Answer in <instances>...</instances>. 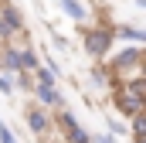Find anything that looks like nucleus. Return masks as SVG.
I'll list each match as a JSON object with an SVG mask.
<instances>
[{
  "instance_id": "6",
  "label": "nucleus",
  "mask_w": 146,
  "mask_h": 143,
  "mask_svg": "<svg viewBox=\"0 0 146 143\" xmlns=\"http://www.w3.org/2000/svg\"><path fill=\"white\" fill-rule=\"evenodd\" d=\"M139 61H143V48L136 44V48H126V51H122V55L112 61V68H115V72H122V68H133V65H139Z\"/></svg>"
},
{
  "instance_id": "11",
  "label": "nucleus",
  "mask_w": 146,
  "mask_h": 143,
  "mask_svg": "<svg viewBox=\"0 0 146 143\" xmlns=\"http://www.w3.org/2000/svg\"><path fill=\"white\" fill-rule=\"evenodd\" d=\"M34 75H37V82H41V85H58V78H61L58 72H54V68H48V65H37Z\"/></svg>"
},
{
  "instance_id": "4",
  "label": "nucleus",
  "mask_w": 146,
  "mask_h": 143,
  "mask_svg": "<svg viewBox=\"0 0 146 143\" xmlns=\"http://www.w3.org/2000/svg\"><path fill=\"white\" fill-rule=\"evenodd\" d=\"M21 31V14L14 7H0V37H10Z\"/></svg>"
},
{
  "instance_id": "1",
  "label": "nucleus",
  "mask_w": 146,
  "mask_h": 143,
  "mask_svg": "<svg viewBox=\"0 0 146 143\" xmlns=\"http://www.w3.org/2000/svg\"><path fill=\"white\" fill-rule=\"evenodd\" d=\"M112 37H115V31H109V27H92V31L85 34L88 55H92V58H102V55L112 48Z\"/></svg>"
},
{
  "instance_id": "2",
  "label": "nucleus",
  "mask_w": 146,
  "mask_h": 143,
  "mask_svg": "<svg viewBox=\"0 0 146 143\" xmlns=\"http://www.w3.org/2000/svg\"><path fill=\"white\" fill-rule=\"evenodd\" d=\"M58 126L65 130V140H68V143H88V136H92V133H85V130L78 126V119H75L68 109L58 112Z\"/></svg>"
},
{
  "instance_id": "8",
  "label": "nucleus",
  "mask_w": 146,
  "mask_h": 143,
  "mask_svg": "<svg viewBox=\"0 0 146 143\" xmlns=\"http://www.w3.org/2000/svg\"><path fill=\"white\" fill-rule=\"evenodd\" d=\"M17 58H21V72H34L41 61H37L34 48H17Z\"/></svg>"
},
{
  "instance_id": "14",
  "label": "nucleus",
  "mask_w": 146,
  "mask_h": 143,
  "mask_svg": "<svg viewBox=\"0 0 146 143\" xmlns=\"http://www.w3.org/2000/svg\"><path fill=\"white\" fill-rule=\"evenodd\" d=\"M0 143H17V136H14V133L3 126V123H0Z\"/></svg>"
},
{
  "instance_id": "7",
  "label": "nucleus",
  "mask_w": 146,
  "mask_h": 143,
  "mask_svg": "<svg viewBox=\"0 0 146 143\" xmlns=\"http://www.w3.org/2000/svg\"><path fill=\"white\" fill-rule=\"evenodd\" d=\"M27 126H31V133H34V136H41V133H48V126H51V123H48V116H44L41 109H27Z\"/></svg>"
},
{
  "instance_id": "10",
  "label": "nucleus",
  "mask_w": 146,
  "mask_h": 143,
  "mask_svg": "<svg viewBox=\"0 0 146 143\" xmlns=\"http://www.w3.org/2000/svg\"><path fill=\"white\" fill-rule=\"evenodd\" d=\"M61 10H65L72 21H85V17H88V14H85V7H82L78 0H61Z\"/></svg>"
},
{
  "instance_id": "13",
  "label": "nucleus",
  "mask_w": 146,
  "mask_h": 143,
  "mask_svg": "<svg viewBox=\"0 0 146 143\" xmlns=\"http://www.w3.org/2000/svg\"><path fill=\"white\" fill-rule=\"evenodd\" d=\"M14 89H17V85H14V78H7V75H0V92H3V96H10Z\"/></svg>"
},
{
  "instance_id": "5",
  "label": "nucleus",
  "mask_w": 146,
  "mask_h": 143,
  "mask_svg": "<svg viewBox=\"0 0 146 143\" xmlns=\"http://www.w3.org/2000/svg\"><path fill=\"white\" fill-rule=\"evenodd\" d=\"M31 89H34V96H37V102H41V106H61V102H65V99L58 96V89H54V85H41V82H34Z\"/></svg>"
},
{
  "instance_id": "12",
  "label": "nucleus",
  "mask_w": 146,
  "mask_h": 143,
  "mask_svg": "<svg viewBox=\"0 0 146 143\" xmlns=\"http://www.w3.org/2000/svg\"><path fill=\"white\" fill-rule=\"evenodd\" d=\"M119 34L129 37V41H143V31H136V27H119Z\"/></svg>"
},
{
  "instance_id": "9",
  "label": "nucleus",
  "mask_w": 146,
  "mask_h": 143,
  "mask_svg": "<svg viewBox=\"0 0 146 143\" xmlns=\"http://www.w3.org/2000/svg\"><path fill=\"white\" fill-rule=\"evenodd\" d=\"M0 65L3 68H10L14 75L21 72V58H17V48H3V55H0Z\"/></svg>"
},
{
  "instance_id": "15",
  "label": "nucleus",
  "mask_w": 146,
  "mask_h": 143,
  "mask_svg": "<svg viewBox=\"0 0 146 143\" xmlns=\"http://www.w3.org/2000/svg\"><path fill=\"white\" fill-rule=\"evenodd\" d=\"M88 143H112V133H95V136H88Z\"/></svg>"
},
{
  "instance_id": "3",
  "label": "nucleus",
  "mask_w": 146,
  "mask_h": 143,
  "mask_svg": "<svg viewBox=\"0 0 146 143\" xmlns=\"http://www.w3.org/2000/svg\"><path fill=\"white\" fill-rule=\"evenodd\" d=\"M115 106L119 112H126V116H133V112H139L143 109V92H133V89H119V96H115Z\"/></svg>"
}]
</instances>
